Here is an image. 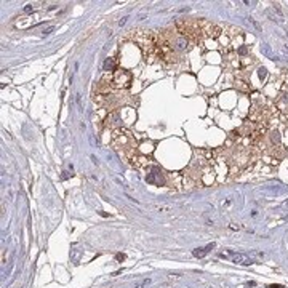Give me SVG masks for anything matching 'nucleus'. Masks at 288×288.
I'll use <instances>...</instances> for the list:
<instances>
[{"label": "nucleus", "mask_w": 288, "mask_h": 288, "mask_svg": "<svg viewBox=\"0 0 288 288\" xmlns=\"http://www.w3.org/2000/svg\"><path fill=\"white\" fill-rule=\"evenodd\" d=\"M149 283H151V278H144V280H143V282H139V283H136V285H134V288H144V287H146V285H149Z\"/></svg>", "instance_id": "nucleus-5"}, {"label": "nucleus", "mask_w": 288, "mask_h": 288, "mask_svg": "<svg viewBox=\"0 0 288 288\" xmlns=\"http://www.w3.org/2000/svg\"><path fill=\"white\" fill-rule=\"evenodd\" d=\"M232 261L237 263V264H243V266H250V264H253V261L250 259L248 256H245V254H240V253H234V251H229Z\"/></svg>", "instance_id": "nucleus-2"}, {"label": "nucleus", "mask_w": 288, "mask_h": 288, "mask_svg": "<svg viewBox=\"0 0 288 288\" xmlns=\"http://www.w3.org/2000/svg\"><path fill=\"white\" fill-rule=\"evenodd\" d=\"M104 71H114V61H112V58H107L104 61Z\"/></svg>", "instance_id": "nucleus-4"}, {"label": "nucleus", "mask_w": 288, "mask_h": 288, "mask_svg": "<svg viewBox=\"0 0 288 288\" xmlns=\"http://www.w3.org/2000/svg\"><path fill=\"white\" fill-rule=\"evenodd\" d=\"M31 11H34V5H26L24 7V13H31Z\"/></svg>", "instance_id": "nucleus-7"}, {"label": "nucleus", "mask_w": 288, "mask_h": 288, "mask_svg": "<svg viewBox=\"0 0 288 288\" xmlns=\"http://www.w3.org/2000/svg\"><path fill=\"white\" fill-rule=\"evenodd\" d=\"M127 19H128V18H127V16H125V18H122V19H120V21H119V24H120V26H123V24H125V22H127Z\"/></svg>", "instance_id": "nucleus-9"}, {"label": "nucleus", "mask_w": 288, "mask_h": 288, "mask_svg": "<svg viewBox=\"0 0 288 288\" xmlns=\"http://www.w3.org/2000/svg\"><path fill=\"white\" fill-rule=\"evenodd\" d=\"M54 31V26H51V27H48L46 31H43V34H50V32H53Z\"/></svg>", "instance_id": "nucleus-8"}, {"label": "nucleus", "mask_w": 288, "mask_h": 288, "mask_svg": "<svg viewBox=\"0 0 288 288\" xmlns=\"http://www.w3.org/2000/svg\"><path fill=\"white\" fill-rule=\"evenodd\" d=\"M213 248H215V243H210V245H207V247H203V248H197V250H194L192 254H194V256H197V258H202V256H205L207 253H210Z\"/></svg>", "instance_id": "nucleus-3"}, {"label": "nucleus", "mask_w": 288, "mask_h": 288, "mask_svg": "<svg viewBox=\"0 0 288 288\" xmlns=\"http://www.w3.org/2000/svg\"><path fill=\"white\" fill-rule=\"evenodd\" d=\"M267 288H283V285H277L275 283V285H269Z\"/></svg>", "instance_id": "nucleus-11"}, {"label": "nucleus", "mask_w": 288, "mask_h": 288, "mask_svg": "<svg viewBox=\"0 0 288 288\" xmlns=\"http://www.w3.org/2000/svg\"><path fill=\"white\" fill-rule=\"evenodd\" d=\"M266 15L271 18L272 21H277V22H283V18H285V16H283V13H282V10H280V7H278L277 3H274L271 8H267Z\"/></svg>", "instance_id": "nucleus-1"}, {"label": "nucleus", "mask_w": 288, "mask_h": 288, "mask_svg": "<svg viewBox=\"0 0 288 288\" xmlns=\"http://www.w3.org/2000/svg\"><path fill=\"white\" fill-rule=\"evenodd\" d=\"M258 71H259V78H261V80H263V78H266V75H267V71H266V67H259Z\"/></svg>", "instance_id": "nucleus-6"}, {"label": "nucleus", "mask_w": 288, "mask_h": 288, "mask_svg": "<svg viewBox=\"0 0 288 288\" xmlns=\"http://www.w3.org/2000/svg\"><path fill=\"white\" fill-rule=\"evenodd\" d=\"M56 8H58V5H50L48 8H46V10H48V11H51V10H56Z\"/></svg>", "instance_id": "nucleus-10"}]
</instances>
